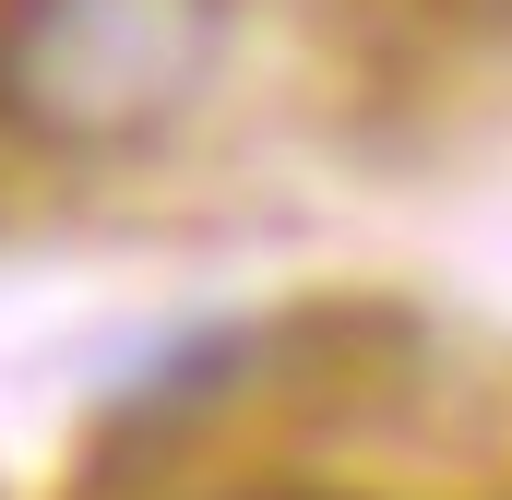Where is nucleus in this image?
Returning <instances> with one entry per match:
<instances>
[{"label":"nucleus","instance_id":"obj_1","mask_svg":"<svg viewBox=\"0 0 512 500\" xmlns=\"http://www.w3.org/2000/svg\"><path fill=\"white\" fill-rule=\"evenodd\" d=\"M227 0H0V131L36 155H131L203 108Z\"/></svg>","mask_w":512,"mask_h":500}]
</instances>
